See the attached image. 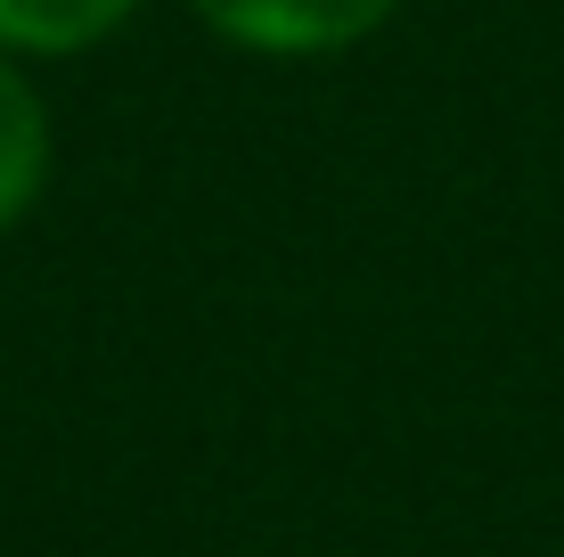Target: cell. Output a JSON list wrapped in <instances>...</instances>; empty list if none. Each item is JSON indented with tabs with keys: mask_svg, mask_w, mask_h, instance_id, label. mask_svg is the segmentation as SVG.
Wrapping results in <instances>:
<instances>
[{
	"mask_svg": "<svg viewBox=\"0 0 564 557\" xmlns=\"http://www.w3.org/2000/svg\"><path fill=\"white\" fill-rule=\"evenodd\" d=\"M57 172V124H50V99L9 50H0V229H17L42 205Z\"/></svg>",
	"mask_w": 564,
	"mask_h": 557,
	"instance_id": "cell-2",
	"label": "cell"
},
{
	"mask_svg": "<svg viewBox=\"0 0 564 557\" xmlns=\"http://www.w3.org/2000/svg\"><path fill=\"white\" fill-rule=\"evenodd\" d=\"M140 0H0V50L9 57H74L123 33Z\"/></svg>",
	"mask_w": 564,
	"mask_h": 557,
	"instance_id": "cell-3",
	"label": "cell"
},
{
	"mask_svg": "<svg viewBox=\"0 0 564 557\" xmlns=\"http://www.w3.org/2000/svg\"><path fill=\"white\" fill-rule=\"evenodd\" d=\"M221 42L262 50V57H327V50H352L401 0H188Z\"/></svg>",
	"mask_w": 564,
	"mask_h": 557,
	"instance_id": "cell-1",
	"label": "cell"
}]
</instances>
